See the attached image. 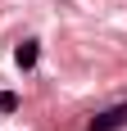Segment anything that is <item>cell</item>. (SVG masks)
<instances>
[{
	"mask_svg": "<svg viewBox=\"0 0 127 131\" xmlns=\"http://www.w3.org/2000/svg\"><path fill=\"white\" fill-rule=\"evenodd\" d=\"M127 127V104H114V108H100L95 118L86 122V131H123Z\"/></svg>",
	"mask_w": 127,
	"mask_h": 131,
	"instance_id": "obj_1",
	"label": "cell"
},
{
	"mask_svg": "<svg viewBox=\"0 0 127 131\" xmlns=\"http://www.w3.org/2000/svg\"><path fill=\"white\" fill-rule=\"evenodd\" d=\"M37 41H23V45H18V54H14V59H18V68H23V72H27V68H37Z\"/></svg>",
	"mask_w": 127,
	"mask_h": 131,
	"instance_id": "obj_2",
	"label": "cell"
},
{
	"mask_svg": "<svg viewBox=\"0 0 127 131\" xmlns=\"http://www.w3.org/2000/svg\"><path fill=\"white\" fill-rule=\"evenodd\" d=\"M18 108V95H9V91H0V113H14Z\"/></svg>",
	"mask_w": 127,
	"mask_h": 131,
	"instance_id": "obj_3",
	"label": "cell"
}]
</instances>
